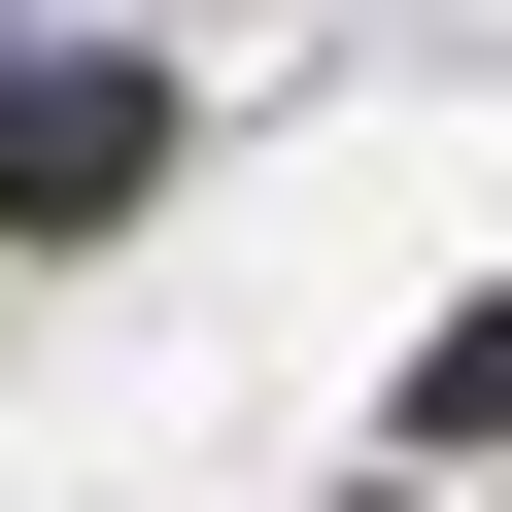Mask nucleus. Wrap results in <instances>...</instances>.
<instances>
[{
    "label": "nucleus",
    "mask_w": 512,
    "mask_h": 512,
    "mask_svg": "<svg viewBox=\"0 0 512 512\" xmlns=\"http://www.w3.org/2000/svg\"><path fill=\"white\" fill-rule=\"evenodd\" d=\"M137 171H171V103H137V69H35V103H0V205H35V239H69V205H137Z\"/></svg>",
    "instance_id": "f257e3e1"
}]
</instances>
